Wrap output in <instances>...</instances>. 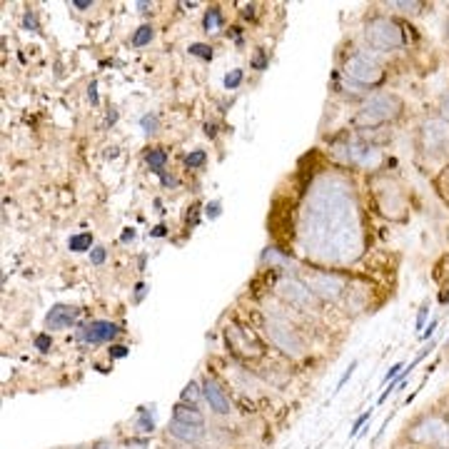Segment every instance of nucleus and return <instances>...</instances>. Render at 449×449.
I'll use <instances>...</instances> for the list:
<instances>
[{
    "label": "nucleus",
    "instance_id": "obj_1",
    "mask_svg": "<svg viewBox=\"0 0 449 449\" xmlns=\"http://www.w3.org/2000/svg\"><path fill=\"white\" fill-rule=\"evenodd\" d=\"M300 245L322 265H349L362 255L360 205L344 180L325 175L309 188L300 212Z\"/></svg>",
    "mask_w": 449,
    "mask_h": 449
},
{
    "label": "nucleus",
    "instance_id": "obj_2",
    "mask_svg": "<svg viewBox=\"0 0 449 449\" xmlns=\"http://www.w3.org/2000/svg\"><path fill=\"white\" fill-rule=\"evenodd\" d=\"M399 110H402V100L397 95H377L357 113L355 125L357 128H375L387 120H395Z\"/></svg>",
    "mask_w": 449,
    "mask_h": 449
},
{
    "label": "nucleus",
    "instance_id": "obj_3",
    "mask_svg": "<svg viewBox=\"0 0 449 449\" xmlns=\"http://www.w3.org/2000/svg\"><path fill=\"white\" fill-rule=\"evenodd\" d=\"M364 38L372 47L377 50H397V47L404 45V35H402V28L397 25L395 21H389V18H375V21H369L367 28H364Z\"/></svg>",
    "mask_w": 449,
    "mask_h": 449
},
{
    "label": "nucleus",
    "instance_id": "obj_4",
    "mask_svg": "<svg viewBox=\"0 0 449 449\" xmlns=\"http://www.w3.org/2000/svg\"><path fill=\"white\" fill-rule=\"evenodd\" d=\"M409 439L419 444H435V447L449 449V419L442 415L424 417L409 432Z\"/></svg>",
    "mask_w": 449,
    "mask_h": 449
},
{
    "label": "nucleus",
    "instance_id": "obj_5",
    "mask_svg": "<svg viewBox=\"0 0 449 449\" xmlns=\"http://www.w3.org/2000/svg\"><path fill=\"white\" fill-rule=\"evenodd\" d=\"M422 148L429 155L449 153V120L447 118H429L422 125Z\"/></svg>",
    "mask_w": 449,
    "mask_h": 449
},
{
    "label": "nucleus",
    "instance_id": "obj_6",
    "mask_svg": "<svg viewBox=\"0 0 449 449\" xmlns=\"http://www.w3.org/2000/svg\"><path fill=\"white\" fill-rule=\"evenodd\" d=\"M344 75H347L349 80L362 83V85H380V83L384 80L382 67L377 65L375 61H369L367 55H362V53L347 58V63H344Z\"/></svg>",
    "mask_w": 449,
    "mask_h": 449
},
{
    "label": "nucleus",
    "instance_id": "obj_7",
    "mask_svg": "<svg viewBox=\"0 0 449 449\" xmlns=\"http://www.w3.org/2000/svg\"><path fill=\"white\" fill-rule=\"evenodd\" d=\"M225 335H228V347L242 360H255L262 355V344L257 342V337L250 329L240 327V325H230Z\"/></svg>",
    "mask_w": 449,
    "mask_h": 449
},
{
    "label": "nucleus",
    "instance_id": "obj_8",
    "mask_svg": "<svg viewBox=\"0 0 449 449\" xmlns=\"http://www.w3.org/2000/svg\"><path fill=\"white\" fill-rule=\"evenodd\" d=\"M277 295L285 297L289 305H295V307H307L309 302H312V289H309L307 282H302L300 277H282L280 282L275 285Z\"/></svg>",
    "mask_w": 449,
    "mask_h": 449
},
{
    "label": "nucleus",
    "instance_id": "obj_9",
    "mask_svg": "<svg viewBox=\"0 0 449 449\" xmlns=\"http://www.w3.org/2000/svg\"><path fill=\"white\" fill-rule=\"evenodd\" d=\"M267 335L270 340L282 349V352H287V355L297 357L302 352V342L300 337L287 327V325H280V322H267Z\"/></svg>",
    "mask_w": 449,
    "mask_h": 449
},
{
    "label": "nucleus",
    "instance_id": "obj_10",
    "mask_svg": "<svg viewBox=\"0 0 449 449\" xmlns=\"http://www.w3.org/2000/svg\"><path fill=\"white\" fill-rule=\"evenodd\" d=\"M344 287H347V282L340 275H329V272H320V275H315L309 280V289H312L315 295L325 297V300H337V297H342Z\"/></svg>",
    "mask_w": 449,
    "mask_h": 449
},
{
    "label": "nucleus",
    "instance_id": "obj_11",
    "mask_svg": "<svg viewBox=\"0 0 449 449\" xmlns=\"http://www.w3.org/2000/svg\"><path fill=\"white\" fill-rule=\"evenodd\" d=\"M202 395H205V399H208L210 409H215L217 415H230L228 395H225V389L215 382V380H210V377H208V380L202 382Z\"/></svg>",
    "mask_w": 449,
    "mask_h": 449
},
{
    "label": "nucleus",
    "instance_id": "obj_12",
    "mask_svg": "<svg viewBox=\"0 0 449 449\" xmlns=\"http://www.w3.org/2000/svg\"><path fill=\"white\" fill-rule=\"evenodd\" d=\"M118 332H120V329L115 327L113 322L95 320L83 329V340H85V342H110V340L118 337Z\"/></svg>",
    "mask_w": 449,
    "mask_h": 449
},
{
    "label": "nucleus",
    "instance_id": "obj_13",
    "mask_svg": "<svg viewBox=\"0 0 449 449\" xmlns=\"http://www.w3.org/2000/svg\"><path fill=\"white\" fill-rule=\"evenodd\" d=\"M75 320H78V309L67 307V305H55V307L45 315L47 329H65V327H70Z\"/></svg>",
    "mask_w": 449,
    "mask_h": 449
},
{
    "label": "nucleus",
    "instance_id": "obj_14",
    "mask_svg": "<svg viewBox=\"0 0 449 449\" xmlns=\"http://www.w3.org/2000/svg\"><path fill=\"white\" fill-rule=\"evenodd\" d=\"M173 419H177V422H185V424H195V427H202L205 424V419H202L200 409L193 407V404H175L173 407Z\"/></svg>",
    "mask_w": 449,
    "mask_h": 449
},
{
    "label": "nucleus",
    "instance_id": "obj_15",
    "mask_svg": "<svg viewBox=\"0 0 449 449\" xmlns=\"http://www.w3.org/2000/svg\"><path fill=\"white\" fill-rule=\"evenodd\" d=\"M170 435L182 439V442H197L202 437V427H195V424H185V422L173 419V422H170Z\"/></svg>",
    "mask_w": 449,
    "mask_h": 449
},
{
    "label": "nucleus",
    "instance_id": "obj_16",
    "mask_svg": "<svg viewBox=\"0 0 449 449\" xmlns=\"http://www.w3.org/2000/svg\"><path fill=\"white\" fill-rule=\"evenodd\" d=\"M202 28H205V33H217L222 28V10L217 6H212L205 13V18H202Z\"/></svg>",
    "mask_w": 449,
    "mask_h": 449
},
{
    "label": "nucleus",
    "instance_id": "obj_17",
    "mask_svg": "<svg viewBox=\"0 0 449 449\" xmlns=\"http://www.w3.org/2000/svg\"><path fill=\"white\" fill-rule=\"evenodd\" d=\"M67 248L73 252H85V250L93 248V235L90 232H80V235H73L67 240Z\"/></svg>",
    "mask_w": 449,
    "mask_h": 449
},
{
    "label": "nucleus",
    "instance_id": "obj_18",
    "mask_svg": "<svg viewBox=\"0 0 449 449\" xmlns=\"http://www.w3.org/2000/svg\"><path fill=\"white\" fill-rule=\"evenodd\" d=\"M145 160H148V168L153 170V173H160V170L165 168V162H168V153L160 148H155V150H150Z\"/></svg>",
    "mask_w": 449,
    "mask_h": 449
},
{
    "label": "nucleus",
    "instance_id": "obj_19",
    "mask_svg": "<svg viewBox=\"0 0 449 449\" xmlns=\"http://www.w3.org/2000/svg\"><path fill=\"white\" fill-rule=\"evenodd\" d=\"M150 41H153V28H150V25H140L138 30H135V35H133V45L135 47L148 45Z\"/></svg>",
    "mask_w": 449,
    "mask_h": 449
},
{
    "label": "nucleus",
    "instance_id": "obj_20",
    "mask_svg": "<svg viewBox=\"0 0 449 449\" xmlns=\"http://www.w3.org/2000/svg\"><path fill=\"white\" fill-rule=\"evenodd\" d=\"M180 399H182V402H185V404L190 402V404H193V407H195V404H197V399H200V389H197V382H190L188 387L182 389Z\"/></svg>",
    "mask_w": 449,
    "mask_h": 449
},
{
    "label": "nucleus",
    "instance_id": "obj_21",
    "mask_svg": "<svg viewBox=\"0 0 449 449\" xmlns=\"http://www.w3.org/2000/svg\"><path fill=\"white\" fill-rule=\"evenodd\" d=\"M138 427H140V432H153L155 429V419L148 415V409L145 407L138 409Z\"/></svg>",
    "mask_w": 449,
    "mask_h": 449
},
{
    "label": "nucleus",
    "instance_id": "obj_22",
    "mask_svg": "<svg viewBox=\"0 0 449 449\" xmlns=\"http://www.w3.org/2000/svg\"><path fill=\"white\" fill-rule=\"evenodd\" d=\"M188 50H190V55H197L202 61H212V47L205 45V43H193Z\"/></svg>",
    "mask_w": 449,
    "mask_h": 449
},
{
    "label": "nucleus",
    "instance_id": "obj_23",
    "mask_svg": "<svg viewBox=\"0 0 449 449\" xmlns=\"http://www.w3.org/2000/svg\"><path fill=\"white\" fill-rule=\"evenodd\" d=\"M389 8H397L402 13H419L424 8V3H407V0H397V3H389Z\"/></svg>",
    "mask_w": 449,
    "mask_h": 449
},
{
    "label": "nucleus",
    "instance_id": "obj_24",
    "mask_svg": "<svg viewBox=\"0 0 449 449\" xmlns=\"http://www.w3.org/2000/svg\"><path fill=\"white\" fill-rule=\"evenodd\" d=\"M205 160H208L205 150H195V153H190L188 157H185V165H188V168H200V165H205Z\"/></svg>",
    "mask_w": 449,
    "mask_h": 449
},
{
    "label": "nucleus",
    "instance_id": "obj_25",
    "mask_svg": "<svg viewBox=\"0 0 449 449\" xmlns=\"http://www.w3.org/2000/svg\"><path fill=\"white\" fill-rule=\"evenodd\" d=\"M369 417H372V409H369V412H364L362 417H357L355 424H352V429H349V437L360 435V432H362V427H364V422H369Z\"/></svg>",
    "mask_w": 449,
    "mask_h": 449
},
{
    "label": "nucleus",
    "instance_id": "obj_26",
    "mask_svg": "<svg viewBox=\"0 0 449 449\" xmlns=\"http://www.w3.org/2000/svg\"><path fill=\"white\" fill-rule=\"evenodd\" d=\"M240 83H242V70H232L230 75H225V87L228 90H235Z\"/></svg>",
    "mask_w": 449,
    "mask_h": 449
},
{
    "label": "nucleus",
    "instance_id": "obj_27",
    "mask_svg": "<svg viewBox=\"0 0 449 449\" xmlns=\"http://www.w3.org/2000/svg\"><path fill=\"white\" fill-rule=\"evenodd\" d=\"M402 369H404V364L402 362H397V364H392V367L387 369V375H384V380H382V384H387L389 380H392V382H395L397 377L402 375Z\"/></svg>",
    "mask_w": 449,
    "mask_h": 449
},
{
    "label": "nucleus",
    "instance_id": "obj_28",
    "mask_svg": "<svg viewBox=\"0 0 449 449\" xmlns=\"http://www.w3.org/2000/svg\"><path fill=\"white\" fill-rule=\"evenodd\" d=\"M355 369H357V360H355V362H349V367H347V369H344V375H342V377H340V382H337V389H335V392H340V389H342V387H344V384H347V382H349V377L355 375Z\"/></svg>",
    "mask_w": 449,
    "mask_h": 449
},
{
    "label": "nucleus",
    "instance_id": "obj_29",
    "mask_svg": "<svg viewBox=\"0 0 449 449\" xmlns=\"http://www.w3.org/2000/svg\"><path fill=\"white\" fill-rule=\"evenodd\" d=\"M140 125L145 128V133H155V130H157V118H155V115H145L140 120Z\"/></svg>",
    "mask_w": 449,
    "mask_h": 449
},
{
    "label": "nucleus",
    "instance_id": "obj_30",
    "mask_svg": "<svg viewBox=\"0 0 449 449\" xmlns=\"http://www.w3.org/2000/svg\"><path fill=\"white\" fill-rule=\"evenodd\" d=\"M90 260H93V265H102V262H105V250L93 248L90 250Z\"/></svg>",
    "mask_w": 449,
    "mask_h": 449
},
{
    "label": "nucleus",
    "instance_id": "obj_31",
    "mask_svg": "<svg viewBox=\"0 0 449 449\" xmlns=\"http://www.w3.org/2000/svg\"><path fill=\"white\" fill-rule=\"evenodd\" d=\"M110 357H115V360H120V357H128V347H122V344H115V347H110Z\"/></svg>",
    "mask_w": 449,
    "mask_h": 449
},
{
    "label": "nucleus",
    "instance_id": "obj_32",
    "mask_svg": "<svg viewBox=\"0 0 449 449\" xmlns=\"http://www.w3.org/2000/svg\"><path fill=\"white\" fill-rule=\"evenodd\" d=\"M35 347L43 349V352H47V349H50V337H47V335H41L38 340H35Z\"/></svg>",
    "mask_w": 449,
    "mask_h": 449
},
{
    "label": "nucleus",
    "instance_id": "obj_33",
    "mask_svg": "<svg viewBox=\"0 0 449 449\" xmlns=\"http://www.w3.org/2000/svg\"><path fill=\"white\" fill-rule=\"evenodd\" d=\"M429 315V305H422V309H419V317H417V329L424 327V320H427Z\"/></svg>",
    "mask_w": 449,
    "mask_h": 449
},
{
    "label": "nucleus",
    "instance_id": "obj_34",
    "mask_svg": "<svg viewBox=\"0 0 449 449\" xmlns=\"http://www.w3.org/2000/svg\"><path fill=\"white\" fill-rule=\"evenodd\" d=\"M70 8H75V10H87V8H93V0H73Z\"/></svg>",
    "mask_w": 449,
    "mask_h": 449
},
{
    "label": "nucleus",
    "instance_id": "obj_35",
    "mask_svg": "<svg viewBox=\"0 0 449 449\" xmlns=\"http://www.w3.org/2000/svg\"><path fill=\"white\" fill-rule=\"evenodd\" d=\"M25 28H30V30H38V21H35L33 13H25Z\"/></svg>",
    "mask_w": 449,
    "mask_h": 449
},
{
    "label": "nucleus",
    "instance_id": "obj_36",
    "mask_svg": "<svg viewBox=\"0 0 449 449\" xmlns=\"http://www.w3.org/2000/svg\"><path fill=\"white\" fill-rule=\"evenodd\" d=\"M435 329H437V320H432V322H429V327L422 332V340H429V337L435 335Z\"/></svg>",
    "mask_w": 449,
    "mask_h": 449
},
{
    "label": "nucleus",
    "instance_id": "obj_37",
    "mask_svg": "<svg viewBox=\"0 0 449 449\" xmlns=\"http://www.w3.org/2000/svg\"><path fill=\"white\" fill-rule=\"evenodd\" d=\"M208 215L215 220V217L220 215V202H212V205H208Z\"/></svg>",
    "mask_w": 449,
    "mask_h": 449
},
{
    "label": "nucleus",
    "instance_id": "obj_38",
    "mask_svg": "<svg viewBox=\"0 0 449 449\" xmlns=\"http://www.w3.org/2000/svg\"><path fill=\"white\" fill-rule=\"evenodd\" d=\"M265 63H267V61H265V53H260L255 58V67H257V70H262V67H265Z\"/></svg>",
    "mask_w": 449,
    "mask_h": 449
},
{
    "label": "nucleus",
    "instance_id": "obj_39",
    "mask_svg": "<svg viewBox=\"0 0 449 449\" xmlns=\"http://www.w3.org/2000/svg\"><path fill=\"white\" fill-rule=\"evenodd\" d=\"M95 90H98V87H95V83H93V85H90V100L98 102V93H95Z\"/></svg>",
    "mask_w": 449,
    "mask_h": 449
},
{
    "label": "nucleus",
    "instance_id": "obj_40",
    "mask_svg": "<svg viewBox=\"0 0 449 449\" xmlns=\"http://www.w3.org/2000/svg\"><path fill=\"white\" fill-rule=\"evenodd\" d=\"M442 113H444L442 118H447V120H449V98H447V100H444V105H442Z\"/></svg>",
    "mask_w": 449,
    "mask_h": 449
},
{
    "label": "nucleus",
    "instance_id": "obj_41",
    "mask_svg": "<svg viewBox=\"0 0 449 449\" xmlns=\"http://www.w3.org/2000/svg\"><path fill=\"white\" fill-rule=\"evenodd\" d=\"M153 235H155V237H162V235H165V228H162V225H160V228H155Z\"/></svg>",
    "mask_w": 449,
    "mask_h": 449
},
{
    "label": "nucleus",
    "instance_id": "obj_42",
    "mask_svg": "<svg viewBox=\"0 0 449 449\" xmlns=\"http://www.w3.org/2000/svg\"><path fill=\"white\" fill-rule=\"evenodd\" d=\"M138 8H140V13H148L150 3H138Z\"/></svg>",
    "mask_w": 449,
    "mask_h": 449
},
{
    "label": "nucleus",
    "instance_id": "obj_43",
    "mask_svg": "<svg viewBox=\"0 0 449 449\" xmlns=\"http://www.w3.org/2000/svg\"><path fill=\"white\" fill-rule=\"evenodd\" d=\"M133 237H135V230H128V232L122 235V240H133Z\"/></svg>",
    "mask_w": 449,
    "mask_h": 449
},
{
    "label": "nucleus",
    "instance_id": "obj_44",
    "mask_svg": "<svg viewBox=\"0 0 449 449\" xmlns=\"http://www.w3.org/2000/svg\"><path fill=\"white\" fill-rule=\"evenodd\" d=\"M95 449H113L107 442H100V444H95Z\"/></svg>",
    "mask_w": 449,
    "mask_h": 449
},
{
    "label": "nucleus",
    "instance_id": "obj_45",
    "mask_svg": "<svg viewBox=\"0 0 449 449\" xmlns=\"http://www.w3.org/2000/svg\"><path fill=\"white\" fill-rule=\"evenodd\" d=\"M160 449H168V447H160Z\"/></svg>",
    "mask_w": 449,
    "mask_h": 449
}]
</instances>
